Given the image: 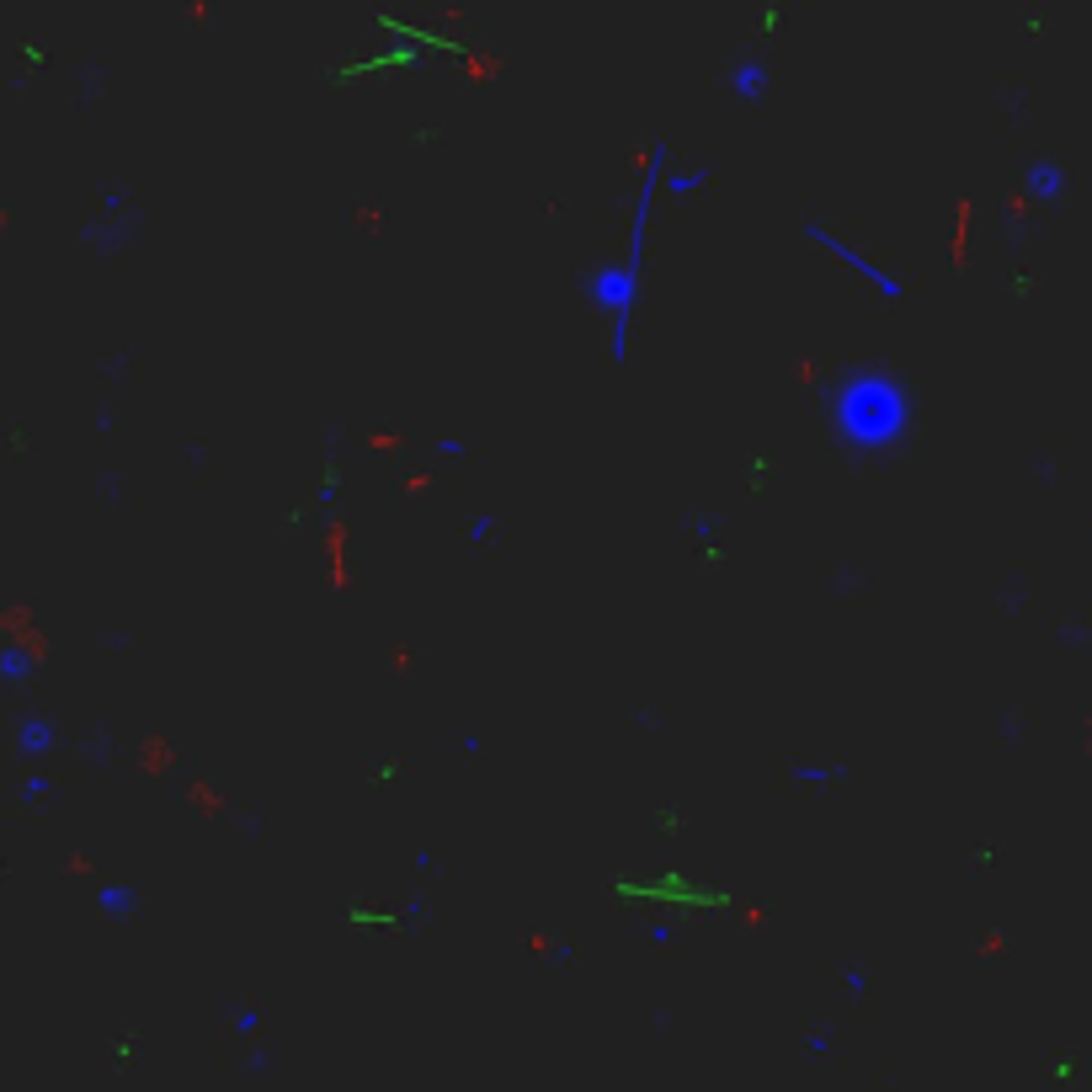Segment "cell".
<instances>
[{"instance_id": "obj_1", "label": "cell", "mask_w": 1092, "mask_h": 1092, "mask_svg": "<svg viewBox=\"0 0 1092 1092\" xmlns=\"http://www.w3.org/2000/svg\"><path fill=\"white\" fill-rule=\"evenodd\" d=\"M911 394L885 368H852L831 394V432L852 453H890L906 443Z\"/></svg>"}, {"instance_id": "obj_2", "label": "cell", "mask_w": 1092, "mask_h": 1092, "mask_svg": "<svg viewBox=\"0 0 1092 1092\" xmlns=\"http://www.w3.org/2000/svg\"><path fill=\"white\" fill-rule=\"evenodd\" d=\"M805 235H816V241H826V251H831V256H842V262H848L852 272H858L863 283L874 288V293H885V299H901V283H896V277H885V272H879V267H869V262H863L858 251H848V245H842V241H831V235H821V224H805Z\"/></svg>"}, {"instance_id": "obj_3", "label": "cell", "mask_w": 1092, "mask_h": 1092, "mask_svg": "<svg viewBox=\"0 0 1092 1092\" xmlns=\"http://www.w3.org/2000/svg\"><path fill=\"white\" fill-rule=\"evenodd\" d=\"M730 91L741 96V102H757L762 91H768V64H757V59H747V64L730 75Z\"/></svg>"}, {"instance_id": "obj_4", "label": "cell", "mask_w": 1092, "mask_h": 1092, "mask_svg": "<svg viewBox=\"0 0 1092 1092\" xmlns=\"http://www.w3.org/2000/svg\"><path fill=\"white\" fill-rule=\"evenodd\" d=\"M48 741H54V730H48V724L33 714V720L22 724V736H16V751H22L27 762H33V757H43V751H48Z\"/></svg>"}, {"instance_id": "obj_5", "label": "cell", "mask_w": 1092, "mask_h": 1092, "mask_svg": "<svg viewBox=\"0 0 1092 1092\" xmlns=\"http://www.w3.org/2000/svg\"><path fill=\"white\" fill-rule=\"evenodd\" d=\"M698 187H709V165H693V171L672 176V197H693Z\"/></svg>"}, {"instance_id": "obj_6", "label": "cell", "mask_w": 1092, "mask_h": 1092, "mask_svg": "<svg viewBox=\"0 0 1092 1092\" xmlns=\"http://www.w3.org/2000/svg\"><path fill=\"white\" fill-rule=\"evenodd\" d=\"M102 911H117V917H123V911H134V890L107 885V890H102Z\"/></svg>"}, {"instance_id": "obj_7", "label": "cell", "mask_w": 1092, "mask_h": 1092, "mask_svg": "<svg viewBox=\"0 0 1092 1092\" xmlns=\"http://www.w3.org/2000/svg\"><path fill=\"white\" fill-rule=\"evenodd\" d=\"M842 768H821V762H810V768H794V778L800 783H831Z\"/></svg>"}, {"instance_id": "obj_8", "label": "cell", "mask_w": 1092, "mask_h": 1092, "mask_svg": "<svg viewBox=\"0 0 1092 1092\" xmlns=\"http://www.w3.org/2000/svg\"><path fill=\"white\" fill-rule=\"evenodd\" d=\"M437 453H443V459H470V443H464V437H443Z\"/></svg>"}]
</instances>
